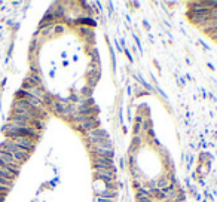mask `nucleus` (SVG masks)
Instances as JSON below:
<instances>
[{
  "mask_svg": "<svg viewBox=\"0 0 217 202\" xmlns=\"http://www.w3.org/2000/svg\"><path fill=\"white\" fill-rule=\"evenodd\" d=\"M12 112H20V113H25L34 119H42L45 120L48 118V110H39L36 107L30 105L27 101L24 100H20V98H15L14 100V104H12Z\"/></svg>",
  "mask_w": 217,
  "mask_h": 202,
  "instance_id": "f257e3e1",
  "label": "nucleus"
},
{
  "mask_svg": "<svg viewBox=\"0 0 217 202\" xmlns=\"http://www.w3.org/2000/svg\"><path fill=\"white\" fill-rule=\"evenodd\" d=\"M85 137H86L88 146L98 144V143H103V141H106V140H109V135H107V132H106L103 128H95V129H92L89 132H86Z\"/></svg>",
  "mask_w": 217,
  "mask_h": 202,
  "instance_id": "f03ea898",
  "label": "nucleus"
},
{
  "mask_svg": "<svg viewBox=\"0 0 217 202\" xmlns=\"http://www.w3.org/2000/svg\"><path fill=\"white\" fill-rule=\"evenodd\" d=\"M73 128L76 131H79L80 134L85 135L86 132H89L92 129L100 128V120L97 118H89V119H85L82 122H79V123H73Z\"/></svg>",
  "mask_w": 217,
  "mask_h": 202,
  "instance_id": "7ed1b4c3",
  "label": "nucleus"
},
{
  "mask_svg": "<svg viewBox=\"0 0 217 202\" xmlns=\"http://www.w3.org/2000/svg\"><path fill=\"white\" fill-rule=\"evenodd\" d=\"M8 140H11L20 149H23L24 152H27L30 155H31V152L36 149V141L33 138H28V137H14V138H8Z\"/></svg>",
  "mask_w": 217,
  "mask_h": 202,
  "instance_id": "20e7f679",
  "label": "nucleus"
},
{
  "mask_svg": "<svg viewBox=\"0 0 217 202\" xmlns=\"http://www.w3.org/2000/svg\"><path fill=\"white\" fill-rule=\"evenodd\" d=\"M0 165H3V166L9 168V170H12V171L16 172V174H20V170H21V166H23L14 156L5 155V153H0Z\"/></svg>",
  "mask_w": 217,
  "mask_h": 202,
  "instance_id": "39448f33",
  "label": "nucleus"
},
{
  "mask_svg": "<svg viewBox=\"0 0 217 202\" xmlns=\"http://www.w3.org/2000/svg\"><path fill=\"white\" fill-rule=\"evenodd\" d=\"M211 9L208 8L205 0H196V2H189L187 14H208Z\"/></svg>",
  "mask_w": 217,
  "mask_h": 202,
  "instance_id": "423d86ee",
  "label": "nucleus"
},
{
  "mask_svg": "<svg viewBox=\"0 0 217 202\" xmlns=\"http://www.w3.org/2000/svg\"><path fill=\"white\" fill-rule=\"evenodd\" d=\"M113 165H115V162H113V159H110V157L92 155V166L94 168H110Z\"/></svg>",
  "mask_w": 217,
  "mask_h": 202,
  "instance_id": "0eeeda50",
  "label": "nucleus"
},
{
  "mask_svg": "<svg viewBox=\"0 0 217 202\" xmlns=\"http://www.w3.org/2000/svg\"><path fill=\"white\" fill-rule=\"evenodd\" d=\"M187 18L190 19V23L198 25V27H202L210 21V12L208 14H187Z\"/></svg>",
  "mask_w": 217,
  "mask_h": 202,
  "instance_id": "6e6552de",
  "label": "nucleus"
},
{
  "mask_svg": "<svg viewBox=\"0 0 217 202\" xmlns=\"http://www.w3.org/2000/svg\"><path fill=\"white\" fill-rule=\"evenodd\" d=\"M135 199H137V202H152V196L149 193V189H146V187L138 189L137 193H135Z\"/></svg>",
  "mask_w": 217,
  "mask_h": 202,
  "instance_id": "1a4fd4ad",
  "label": "nucleus"
},
{
  "mask_svg": "<svg viewBox=\"0 0 217 202\" xmlns=\"http://www.w3.org/2000/svg\"><path fill=\"white\" fill-rule=\"evenodd\" d=\"M73 24H75V25H76V24H77V25H85V27H88V25H89V28L97 25V23L92 19V16H79L77 19L73 21Z\"/></svg>",
  "mask_w": 217,
  "mask_h": 202,
  "instance_id": "9d476101",
  "label": "nucleus"
},
{
  "mask_svg": "<svg viewBox=\"0 0 217 202\" xmlns=\"http://www.w3.org/2000/svg\"><path fill=\"white\" fill-rule=\"evenodd\" d=\"M0 177H3V178H9V180H14L18 177V174L14 172L12 170H9L6 166H3V165H0Z\"/></svg>",
  "mask_w": 217,
  "mask_h": 202,
  "instance_id": "9b49d317",
  "label": "nucleus"
},
{
  "mask_svg": "<svg viewBox=\"0 0 217 202\" xmlns=\"http://www.w3.org/2000/svg\"><path fill=\"white\" fill-rule=\"evenodd\" d=\"M54 25L55 24H46V25H40V34L46 37V36H51L54 33Z\"/></svg>",
  "mask_w": 217,
  "mask_h": 202,
  "instance_id": "f8f14e48",
  "label": "nucleus"
},
{
  "mask_svg": "<svg viewBox=\"0 0 217 202\" xmlns=\"http://www.w3.org/2000/svg\"><path fill=\"white\" fill-rule=\"evenodd\" d=\"M80 95H82V98H91V95H92V88H89L88 85L83 86L82 91H80Z\"/></svg>",
  "mask_w": 217,
  "mask_h": 202,
  "instance_id": "ddd939ff",
  "label": "nucleus"
},
{
  "mask_svg": "<svg viewBox=\"0 0 217 202\" xmlns=\"http://www.w3.org/2000/svg\"><path fill=\"white\" fill-rule=\"evenodd\" d=\"M64 31H66V25H64V24L55 23V25H54V33H55V34H61V33H64Z\"/></svg>",
  "mask_w": 217,
  "mask_h": 202,
  "instance_id": "4468645a",
  "label": "nucleus"
},
{
  "mask_svg": "<svg viewBox=\"0 0 217 202\" xmlns=\"http://www.w3.org/2000/svg\"><path fill=\"white\" fill-rule=\"evenodd\" d=\"M0 186H5V187H11L14 186V180H9V178H3V177H0Z\"/></svg>",
  "mask_w": 217,
  "mask_h": 202,
  "instance_id": "2eb2a0df",
  "label": "nucleus"
},
{
  "mask_svg": "<svg viewBox=\"0 0 217 202\" xmlns=\"http://www.w3.org/2000/svg\"><path fill=\"white\" fill-rule=\"evenodd\" d=\"M143 131L141 128V123H138V122H134V125H132V132H134V135H140Z\"/></svg>",
  "mask_w": 217,
  "mask_h": 202,
  "instance_id": "dca6fc26",
  "label": "nucleus"
},
{
  "mask_svg": "<svg viewBox=\"0 0 217 202\" xmlns=\"http://www.w3.org/2000/svg\"><path fill=\"white\" fill-rule=\"evenodd\" d=\"M94 202H115V199H109V198H101V196H95Z\"/></svg>",
  "mask_w": 217,
  "mask_h": 202,
  "instance_id": "f3484780",
  "label": "nucleus"
},
{
  "mask_svg": "<svg viewBox=\"0 0 217 202\" xmlns=\"http://www.w3.org/2000/svg\"><path fill=\"white\" fill-rule=\"evenodd\" d=\"M9 187H5V186H0V195H3V196H6L9 193Z\"/></svg>",
  "mask_w": 217,
  "mask_h": 202,
  "instance_id": "a211bd4d",
  "label": "nucleus"
},
{
  "mask_svg": "<svg viewBox=\"0 0 217 202\" xmlns=\"http://www.w3.org/2000/svg\"><path fill=\"white\" fill-rule=\"evenodd\" d=\"M146 132H147V135H149V137H150V140H153V138H155V131H153V128H150V129H147Z\"/></svg>",
  "mask_w": 217,
  "mask_h": 202,
  "instance_id": "6ab92c4d",
  "label": "nucleus"
},
{
  "mask_svg": "<svg viewBox=\"0 0 217 202\" xmlns=\"http://www.w3.org/2000/svg\"><path fill=\"white\" fill-rule=\"evenodd\" d=\"M5 198H6V196H3V195H0V202H3V201H5Z\"/></svg>",
  "mask_w": 217,
  "mask_h": 202,
  "instance_id": "aec40b11",
  "label": "nucleus"
}]
</instances>
